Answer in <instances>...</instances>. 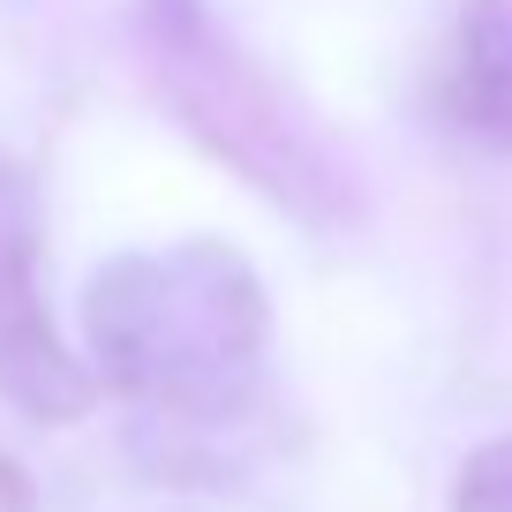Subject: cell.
Instances as JSON below:
<instances>
[{
	"mask_svg": "<svg viewBox=\"0 0 512 512\" xmlns=\"http://www.w3.org/2000/svg\"><path fill=\"white\" fill-rule=\"evenodd\" d=\"M272 347L264 279L234 241H159L106 256L83 287V362L159 422H234Z\"/></svg>",
	"mask_w": 512,
	"mask_h": 512,
	"instance_id": "cell-1",
	"label": "cell"
},
{
	"mask_svg": "<svg viewBox=\"0 0 512 512\" xmlns=\"http://www.w3.org/2000/svg\"><path fill=\"white\" fill-rule=\"evenodd\" d=\"M136 53L151 98L181 121V136L211 151L234 181H249L264 204L302 219L309 234L362 226V174L219 23L211 0H136Z\"/></svg>",
	"mask_w": 512,
	"mask_h": 512,
	"instance_id": "cell-2",
	"label": "cell"
},
{
	"mask_svg": "<svg viewBox=\"0 0 512 512\" xmlns=\"http://www.w3.org/2000/svg\"><path fill=\"white\" fill-rule=\"evenodd\" d=\"M437 113L482 159H512V0H460L437 68Z\"/></svg>",
	"mask_w": 512,
	"mask_h": 512,
	"instance_id": "cell-3",
	"label": "cell"
},
{
	"mask_svg": "<svg viewBox=\"0 0 512 512\" xmlns=\"http://www.w3.org/2000/svg\"><path fill=\"white\" fill-rule=\"evenodd\" d=\"M0 400L23 407L31 422H76L91 415L98 377L83 354H68V339L53 332L46 302L0 324Z\"/></svg>",
	"mask_w": 512,
	"mask_h": 512,
	"instance_id": "cell-4",
	"label": "cell"
},
{
	"mask_svg": "<svg viewBox=\"0 0 512 512\" xmlns=\"http://www.w3.org/2000/svg\"><path fill=\"white\" fill-rule=\"evenodd\" d=\"M38 249H46V204L31 166L0 159V324L38 309Z\"/></svg>",
	"mask_w": 512,
	"mask_h": 512,
	"instance_id": "cell-5",
	"label": "cell"
},
{
	"mask_svg": "<svg viewBox=\"0 0 512 512\" xmlns=\"http://www.w3.org/2000/svg\"><path fill=\"white\" fill-rule=\"evenodd\" d=\"M452 512H512V430L482 437V445L452 467Z\"/></svg>",
	"mask_w": 512,
	"mask_h": 512,
	"instance_id": "cell-6",
	"label": "cell"
},
{
	"mask_svg": "<svg viewBox=\"0 0 512 512\" xmlns=\"http://www.w3.org/2000/svg\"><path fill=\"white\" fill-rule=\"evenodd\" d=\"M0 512H38V490H31V475H23L8 452H0Z\"/></svg>",
	"mask_w": 512,
	"mask_h": 512,
	"instance_id": "cell-7",
	"label": "cell"
}]
</instances>
